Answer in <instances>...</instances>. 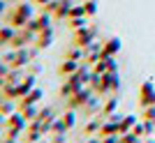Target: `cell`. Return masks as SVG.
<instances>
[{"instance_id":"cell-1","label":"cell","mask_w":155,"mask_h":143,"mask_svg":"<svg viewBox=\"0 0 155 143\" xmlns=\"http://www.w3.org/2000/svg\"><path fill=\"white\" fill-rule=\"evenodd\" d=\"M97 39V28L95 26H84V28H79V30H74V37H72V44L74 46H88L93 44Z\"/></svg>"},{"instance_id":"cell-2","label":"cell","mask_w":155,"mask_h":143,"mask_svg":"<svg viewBox=\"0 0 155 143\" xmlns=\"http://www.w3.org/2000/svg\"><path fill=\"white\" fill-rule=\"evenodd\" d=\"M93 95H95V90H93L91 85H84V88H79V90L74 92L70 99H67V109H74V111L81 109V106H84L86 102L93 97Z\"/></svg>"},{"instance_id":"cell-3","label":"cell","mask_w":155,"mask_h":143,"mask_svg":"<svg viewBox=\"0 0 155 143\" xmlns=\"http://www.w3.org/2000/svg\"><path fill=\"white\" fill-rule=\"evenodd\" d=\"M35 37H37V33H32L30 28H21V30H16V35H14V39H12V49H23V46H30V44H35Z\"/></svg>"},{"instance_id":"cell-4","label":"cell","mask_w":155,"mask_h":143,"mask_svg":"<svg viewBox=\"0 0 155 143\" xmlns=\"http://www.w3.org/2000/svg\"><path fill=\"white\" fill-rule=\"evenodd\" d=\"M102 58V42H93V44L84 46V62H88V65H95L97 60Z\"/></svg>"},{"instance_id":"cell-5","label":"cell","mask_w":155,"mask_h":143,"mask_svg":"<svg viewBox=\"0 0 155 143\" xmlns=\"http://www.w3.org/2000/svg\"><path fill=\"white\" fill-rule=\"evenodd\" d=\"M100 111H102V99H100V95H93V97L88 99L84 106H81V113H84V116H88V118L100 116Z\"/></svg>"},{"instance_id":"cell-6","label":"cell","mask_w":155,"mask_h":143,"mask_svg":"<svg viewBox=\"0 0 155 143\" xmlns=\"http://www.w3.org/2000/svg\"><path fill=\"white\" fill-rule=\"evenodd\" d=\"M51 14L49 12H42L39 16H35V19H30V23H28V28H30L32 33H39V30H44V28L51 26Z\"/></svg>"},{"instance_id":"cell-7","label":"cell","mask_w":155,"mask_h":143,"mask_svg":"<svg viewBox=\"0 0 155 143\" xmlns=\"http://www.w3.org/2000/svg\"><path fill=\"white\" fill-rule=\"evenodd\" d=\"M51 44H53V28L49 26V28H44V30H39V33H37V37H35V46L42 51V49H49Z\"/></svg>"},{"instance_id":"cell-8","label":"cell","mask_w":155,"mask_h":143,"mask_svg":"<svg viewBox=\"0 0 155 143\" xmlns=\"http://www.w3.org/2000/svg\"><path fill=\"white\" fill-rule=\"evenodd\" d=\"M12 9L16 14H21L23 19H28V23H30V19H35V5H32L30 0H21L19 5H14Z\"/></svg>"},{"instance_id":"cell-9","label":"cell","mask_w":155,"mask_h":143,"mask_svg":"<svg viewBox=\"0 0 155 143\" xmlns=\"http://www.w3.org/2000/svg\"><path fill=\"white\" fill-rule=\"evenodd\" d=\"M79 67H81V62H79V60H70V58H65L63 62L58 65V76H65V78H67V76H72V74H74Z\"/></svg>"},{"instance_id":"cell-10","label":"cell","mask_w":155,"mask_h":143,"mask_svg":"<svg viewBox=\"0 0 155 143\" xmlns=\"http://www.w3.org/2000/svg\"><path fill=\"white\" fill-rule=\"evenodd\" d=\"M39 120H42V127H44V134H51V125L53 120H56V113H53V109H39Z\"/></svg>"},{"instance_id":"cell-11","label":"cell","mask_w":155,"mask_h":143,"mask_svg":"<svg viewBox=\"0 0 155 143\" xmlns=\"http://www.w3.org/2000/svg\"><path fill=\"white\" fill-rule=\"evenodd\" d=\"M111 134H120V132H118V122L114 120V118H109V120H102L97 136H111Z\"/></svg>"},{"instance_id":"cell-12","label":"cell","mask_w":155,"mask_h":143,"mask_svg":"<svg viewBox=\"0 0 155 143\" xmlns=\"http://www.w3.org/2000/svg\"><path fill=\"white\" fill-rule=\"evenodd\" d=\"M16 111H19L26 120H35V118L39 116V106L37 104H16Z\"/></svg>"},{"instance_id":"cell-13","label":"cell","mask_w":155,"mask_h":143,"mask_svg":"<svg viewBox=\"0 0 155 143\" xmlns=\"http://www.w3.org/2000/svg\"><path fill=\"white\" fill-rule=\"evenodd\" d=\"M120 51V39L118 37H109L107 42H102V56H116Z\"/></svg>"},{"instance_id":"cell-14","label":"cell","mask_w":155,"mask_h":143,"mask_svg":"<svg viewBox=\"0 0 155 143\" xmlns=\"http://www.w3.org/2000/svg\"><path fill=\"white\" fill-rule=\"evenodd\" d=\"M70 9H72V5L67 0H58V7H56V12H53V21H67Z\"/></svg>"},{"instance_id":"cell-15","label":"cell","mask_w":155,"mask_h":143,"mask_svg":"<svg viewBox=\"0 0 155 143\" xmlns=\"http://www.w3.org/2000/svg\"><path fill=\"white\" fill-rule=\"evenodd\" d=\"M14 35H16V28L14 26H0V46H7V44H12V39Z\"/></svg>"},{"instance_id":"cell-16","label":"cell","mask_w":155,"mask_h":143,"mask_svg":"<svg viewBox=\"0 0 155 143\" xmlns=\"http://www.w3.org/2000/svg\"><path fill=\"white\" fill-rule=\"evenodd\" d=\"M42 97H44V90H42V88H35V90H30L28 95H23L16 104H37Z\"/></svg>"},{"instance_id":"cell-17","label":"cell","mask_w":155,"mask_h":143,"mask_svg":"<svg viewBox=\"0 0 155 143\" xmlns=\"http://www.w3.org/2000/svg\"><path fill=\"white\" fill-rule=\"evenodd\" d=\"M37 88V76H30V74H26V78L19 83V92H21V97L23 95H28L30 90H35Z\"/></svg>"},{"instance_id":"cell-18","label":"cell","mask_w":155,"mask_h":143,"mask_svg":"<svg viewBox=\"0 0 155 143\" xmlns=\"http://www.w3.org/2000/svg\"><path fill=\"white\" fill-rule=\"evenodd\" d=\"M102 120H104L102 113H100V116H93V118H91V122L84 127V134H86V136H95L97 132H100V125H102Z\"/></svg>"},{"instance_id":"cell-19","label":"cell","mask_w":155,"mask_h":143,"mask_svg":"<svg viewBox=\"0 0 155 143\" xmlns=\"http://www.w3.org/2000/svg\"><path fill=\"white\" fill-rule=\"evenodd\" d=\"M116 109H118V99H107V102H102V118H111V116H116Z\"/></svg>"},{"instance_id":"cell-20","label":"cell","mask_w":155,"mask_h":143,"mask_svg":"<svg viewBox=\"0 0 155 143\" xmlns=\"http://www.w3.org/2000/svg\"><path fill=\"white\" fill-rule=\"evenodd\" d=\"M137 125V118L134 116H125L118 120V132L120 134H127V132H132V127Z\"/></svg>"},{"instance_id":"cell-21","label":"cell","mask_w":155,"mask_h":143,"mask_svg":"<svg viewBox=\"0 0 155 143\" xmlns=\"http://www.w3.org/2000/svg\"><path fill=\"white\" fill-rule=\"evenodd\" d=\"M141 102L146 106L155 104V95H153V85H150V83H143V88H141Z\"/></svg>"},{"instance_id":"cell-22","label":"cell","mask_w":155,"mask_h":143,"mask_svg":"<svg viewBox=\"0 0 155 143\" xmlns=\"http://www.w3.org/2000/svg\"><path fill=\"white\" fill-rule=\"evenodd\" d=\"M74 85L70 83V81H63V83H60V88H58V95H60V99H70L72 95H74Z\"/></svg>"},{"instance_id":"cell-23","label":"cell","mask_w":155,"mask_h":143,"mask_svg":"<svg viewBox=\"0 0 155 143\" xmlns=\"http://www.w3.org/2000/svg\"><path fill=\"white\" fill-rule=\"evenodd\" d=\"M14 111H16V99H7V97H5V102L0 104V113L7 118V116H12Z\"/></svg>"},{"instance_id":"cell-24","label":"cell","mask_w":155,"mask_h":143,"mask_svg":"<svg viewBox=\"0 0 155 143\" xmlns=\"http://www.w3.org/2000/svg\"><path fill=\"white\" fill-rule=\"evenodd\" d=\"M65 58L84 62V49H81V46H74V44H72V49H67V53H65Z\"/></svg>"},{"instance_id":"cell-25","label":"cell","mask_w":155,"mask_h":143,"mask_svg":"<svg viewBox=\"0 0 155 143\" xmlns=\"http://www.w3.org/2000/svg\"><path fill=\"white\" fill-rule=\"evenodd\" d=\"M63 122H65V127H67V129H72V127L77 125V111H74V109H67V111L63 113Z\"/></svg>"},{"instance_id":"cell-26","label":"cell","mask_w":155,"mask_h":143,"mask_svg":"<svg viewBox=\"0 0 155 143\" xmlns=\"http://www.w3.org/2000/svg\"><path fill=\"white\" fill-rule=\"evenodd\" d=\"M88 26V16H77V19H67V28L70 30H79V28Z\"/></svg>"},{"instance_id":"cell-27","label":"cell","mask_w":155,"mask_h":143,"mask_svg":"<svg viewBox=\"0 0 155 143\" xmlns=\"http://www.w3.org/2000/svg\"><path fill=\"white\" fill-rule=\"evenodd\" d=\"M42 72H44V65H42V62H37V60L28 62V67H26V74H30V76H39Z\"/></svg>"},{"instance_id":"cell-28","label":"cell","mask_w":155,"mask_h":143,"mask_svg":"<svg viewBox=\"0 0 155 143\" xmlns=\"http://www.w3.org/2000/svg\"><path fill=\"white\" fill-rule=\"evenodd\" d=\"M84 7H86V16H88V19H93V16L97 14V9H100L97 0H86V2H84Z\"/></svg>"},{"instance_id":"cell-29","label":"cell","mask_w":155,"mask_h":143,"mask_svg":"<svg viewBox=\"0 0 155 143\" xmlns=\"http://www.w3.org/2000/svg\"><path fill=\"white\" fill-rule=\"evenodd\" d=\"M67 127H65V122H63V118H56L53 120V125H51V134H67Z\"/></svg>"},{"instance_id":"cell-30","label":"cell","mask_w":155,"mask_h":143,"mask_svg":"<svg viewBox=\"0 0 155 143\" xmlns=\"http://www.w3.org/2000/svg\"><path fill=\"white\" fill-rule=\"evenodd\" d=\"M44 136H46V134H42V132H30V129H26V143H39Z\"/></svg>"},{"instance_id":"cell-31","label":"cell","mask_w":155,"mask_h":143,"mask_svg":"<svg viewBox=\"0 0 155 143\" xmlns=\"http://www.w3.org/2000/svg\"><path fill=\"white\" fill-rule=\"evenodd\" d=\"M93 72H97V74H107V72H109V62H107V58L97 60L95 65H93Z\"/></svg>"},{"instance_id":"cell-32","label":"cell","mask_w":155,"mask_h":143,"mask_svg":"<svg viewBox=\"0 0 155 143\" xmlns=\"http://www.w3.org/2000/svg\"><path fill=\"white\" fill-rule=\"evenodd\" d=\"M2 60H5L7 65L12 67V65H14V60H16V49H12V51H7L5 56H2Z\"/></svg>"},{"instance_id":"cell-33","label":"cell","mask_w":155,"mask_h":143,"mask_svg":"<svg viewBox=\"0 0 155 143\" xmlns=\"http://www.w3.org/2000/svg\"><path fill=\"white\" fill-rule=\"evenodd\" d=\"M7 72H9V65H7L5 60L0 58V76H7Z\"/></svg>"},{"instance_id":"cell-34","label":"cell","mask_w":155,"mask_h":143,"mask_svg":"<svg viewBox=\"0 0 155 143\" xmlns=\"http://www.w3.org/2000/svg\"><path fill=\"white\" fill-rule=\"evenodd\" d=\"M51 143H65V134H49Z\"/></svg>"},{"instance_id":"cell-35","label":"cell","mask_w":155,"mask_h":143,"mask_svg":"<svg viewBox=\"0 0 155 143\" xmlns=\"http://www.w3.org/2000/svg\"><path fill=\"white\" fill-rule=\"evenodd\" d=\"M120 134H111V136H102V143H118Z\"/></svg>"},{"instance_id":"cell-36","label":"cell","mask_w":155,"mask_h":143,"mask_svg":"<svg viewBox=\"0 0 155 143\" xmlns=\"http://www.w3.org/2000/svg\"><path fill=\"white\" fill-rule=\"evenodd\" d=\"M143 132H146V127H143V125H134V127H132V134H137V136H141Z\"/></svg>"},{"instance_id":"cell-37","label":"cell","mask_w":155,"mask_h":143,"mask_svg":"<svg viewBox=\"0 0 155 143\" xmlns=\"http://www.w3.org/2000/svg\"><path fill=\"white\" fill-rule=\"evenodd\" d=\"M143 118H146V120H155V109H153V106H150V109H146Z\"/></svg>"},{"instance_id":"cell-38","label":"cell","mask_w":155,"mask_h":143,"mask_svg":"<svg viewBox=\"0 0 155 143\" xmlns=\"http://www.w3.org/2000/svg\"><path fill=\"white\" fill-rule=\"evenodd\" d=\"M30 2H32L35 7H46L49 2H51V0H30Z\"/></svg>"},{"instance_id":"cell-39","label":"cell","mask_w":155,"mask_h":143,"mask_svg":"<svg viewBox=\"0 0 155 143\" xmlns=\"http://www.w3.org/2000/svg\"><path fill=\"white\" fill-rule=\"evenodd\" d=\"M7 14V0H0V16Z\"/></svg>"},{"instance_id":"cell-40","label":"cell","mask_w":155,"mask_h":143,"mask_svg":"<svg viewBox=\"0 0 155 143\" xmlns=\"http://www.w3.org/2000/svg\"><path fill=\"white\" fill-rule=\"evenodd\" d=\"M0 143H19V138H12V136H7V134H5Z\"/></svg>"},{"instance_id":"cell-41","label":"cell","mask_w":155,"mask_h":143,"mask_svg":"<svg viewBox=\"0 0 155 143\" xmlns=\"http://www.w3.org/2000/svg\"><path fill=\"white\" fill-rule=\"evenodd\" d=\"M5 83H7V81H5V76H0V90L5 88Z\"/></svg>"},{"instance_id":"cell-42","label":"cell","mask_w":155,"mask_h":143,"mask_svg":"<svg viewBox=\"0 0 155 143\" xmlns=\"http://www.w3.org/2000/svg\"><path fill=\"white\" fill-rule=\"evenodd\" d=\"M2 102H5V95H2V92H0V104H2Z\"/></svg>"},{"instance_id":"cell-43","label":"cell","mask_w":155,"mask_h":143,"mask_svg":"<svg viewBox=\"0 0 155 143\" xmlns=\"http://www.w3.org/2000/svg\"><path fill=\"white\" fill-rule=\"evenodd\" d=\"M39 143H44V138H42V141H39Z\"/></svg>"},{"instance_id":"cell-44","label":"cell","mask_w":155,"mask_h":143,"mask_svg":"<svg viewBox=\"0 0 155 143\" xmlns=\"http://www.w3.org/2000/svg\"><path fill=\"white\" fill-rule=\"evenodd\" d=\"M81 2H86V0H81Z\"/></svg>"},{"instance_id":"cell-45","label":"cell","mask_w":155,"mask_h":143,"mask_svg":"<svg viewBox=\"0 0 155 143\" xmlns=\"http://www.w3.org/2000/svg\"><path fill=\"white\" fill-rule=\"evenodd\" d=\"M19 2H21V0H19Z\"/></svg>"}]
</instances>
